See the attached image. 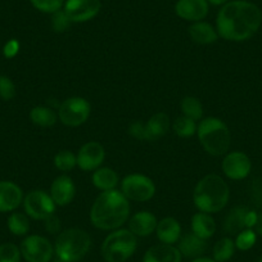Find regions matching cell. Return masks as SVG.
<instances>
[{
    "instance_id": "cell-43",
    "label": "cell",
    "mask_w": 262,
    "mask_h": 262,
    "mask_svg": "<svg viewBox=\"0 0 262 262\" xmlns=\"http://www.w3.org/2000/svg\"><path fill=\"white\" fill-rule=\"evenodd\" d=\"M191 262H216L213 258H210V257H198V258L193 259Z\"/></svg>"
},
{
    "instance_id": "cell-37",
    "label": "cell",
    "mask_w": 262,
    "mask_h": 262,
    "mask_svg": "<svg viewBox=\"0 0 262 262\" xmlns=\"http://www.w3.org/2000/svg\"><path fill=\"white\" fill-rule=\"evenodd\" d=\"M128 134L138 140H145V125L140 121H134L128 126Z\"/></svg>"
},
{
    "instance_id": "cell-12",
    "label": "cell",
    "mask_w": 262,
    "mask_h": 262,
    "mask_svg": "<svg viewBox=\"0 0 262 262\" xmlns=\"http://www.w3.org/2000/svg\"><path fill=\"white\" fill-rule=\"evenodd\" d=\"M223 172L231 180H243L249 175L252 168L251 160L243 152L226 153L221 163Z\"/></svg>"
},
{
    "instance_id": "cell-18",
    "label": "cell",
    "mask_w": 262,
    "mask_h": 262,
    "mask_svg": "<svg viewBox=\"0 0 262 262\" xmlns=\"http://www.w3.org/2000/svg\"><path fill=\"white\" fill-rule=\"evenodd\" d=\"M180 251L172 244H157L148 249L143 257V262H181Z\"/></svg>"
},
{
    "instance_id": "cell-14",
    "label": "cell",
    "mask_w": 262,
    "mask_h": 262,
    "mask_svg": "<svg viewBox=\"0 0 262 262\" xmlns=\"http://www.w3.org/2000/svg\"><path fill=\"white\" fill-rule=\"evenodd\" d=\"M210 11L207 0H178L175 4V13L181 19L189 22L203 21Z\"/></svg>"
},
{
    "instance_id": "cell-6",
    "label": "cell",
    "mask_w": 262,
    "mask_h": 262,
    "mask_svg": "<svg viewBox=\"0 0 262 262\" xmlns=\"http://www.w3.org/2000/svg\"><path fill=\"white\" fill-rule=\"evenodd\" d=\"M137 247V235L128 229L120 228L105 236L100 253L105 262H126L135 253Z\"/></svg>"
},
{
    "instance_id": "cell-36",
    "label": "cell",
    "mask_w": 262,
    "mask_h": 262,
    "mask_svg": "<svg viewBox=\"0 0 262 262\" xmlns=\"http://www.w3.org/2000/svg\"><path fill=\"white\" fill-rule=\"evenodd\" d=\"M16 97V85L8 76H0V98L6 102Z\"/></svg>"
},
{
    "instance_id": "cell-22",
    "label": "cell",
    "mask_w": 262,
    "mask_h": 262,
    "mask_svg": "<svg viewBox=\"0 0 262 262\" xmlns=\"http://www.w3.org/2000/svg\"><path fill=\"white\" fill-rule=\"evenodd\" d=\"M189 36L194 42L201 45H208L219 39L217 30L211 24L205 21L193 22L188 29Z\"/></svg>"
},
{
    "instance_id": "cell-31",
    "label": "cell",
    "mask_w": 262,
    "mask_h": 262,
    "mask_svg": "<svg viewBox=\"0 0 262 262\" xmlns=\"http://www.w3.org/2000/svg\"><path fill=\"white\" fill-rule=\"evenodd\" d=\"M54 166L62 172H69L75 166H77L76 155L71 150H60L54 156Z\"/></svg>"
},
{
    "instance_id": "cell-39",
    "label": "cell",
    "mask_w": 262,
    "mask_h": 262,
    "mask_svg": "<svg viewBox=\"0 0 262 262\" xmlns=\"http://www.w3.org/2000/svg\"><path fill=\"white\" fill-rule=\"evenodd\" d=\"M18 52H19V42H18V40H16V39H12V40H9V41H7L6 45H4V48H3L4 57L8 58V59L16 57V55L18 54Z\"/></svg>"
},
{
    "instance_id": "cell-27",
    "label": "cell",
    "mask_w": 262,
    "mask_h": 262,
    "mask_svg": "<svg viewBox=\"0 0 262 262\" xmlns=\"http://www.w3.org/2000/svg\"><path fill=\"white\" fill-rule=\"evenodd\" d=\"M235 243L231 238L225 236V238H221L220 241L216 242V244L213 246V259L216 262H226L234 256L235 253Z\"/></svg>"
},
{
    "instance_id": "cell-2",
    "label": "cell",
    "mask_w": 262,
    "mask_h": 262,
    "mask_svg": "<svg viewBox=\"0 0 262 262\" xmlns=\"http://www.w3.org/2000/svg\"><path fill=\"white\" fill-rule=\"evenodd\" d=\"M130 219V203L120 190L102 191L90 210V221L97 229L113 231Z\"/></svg>"
},
{
    "instance_id": "cell-17",
    "label": "cell",
    "mask_w": 262,
    "mask_h": 262,
    "mask_svg": "<svg viewBox=\"0 0 262 262\" xmlns=\"http://www.w3.org/2000/svg\"><path fill=\"white\" fill-rule=\"evenodd\" d=\"M157 217L149 211H139L128 219V230L137 236H149L157 228Z\"/></svg>"
},
{
    "instance_id": "cell-16",
    "label": "cell",
    "mask_w": 262,
    "mask_h": 262,
    "mask_svg": "<svg viewBox=\"0 0 262 262\" xmlns=\"http://www.w3.org/2000/svg\"><path fill=\"white\" fill-rule=\"evenodd\" d=\"M24 202V191L13 181H0V212H13Z\"/></svg>"
},
{
    "instance_id": "cell-34",
    "label": "cell",
    "mask_w": 262,
    "mask_h": 262,
    "mask_svg": "<svg viewBox=\"0 0 262 262\" xmlns=\"http://www.w3.org/2000/svg\"><path fill=\"white\" fill-rule=\"evenodd\" d=\"M21 257V249L16 244H0V262H19Z\"/></svg>"
},
{
    "instance_id": "cell-11",
    "label": "cell",
    "mask_w": 262,
    "mask_h": 262,
    "mask_svg": "<svg viewBox=\"0 0 262 262\" xmlns=\"http://www.w3.org/2000/svg\"><path fill=\"white\" fill-rule=\"evenodd\" d=\"M102 9L100 0H66L63 11L72 24H82L92 21Z\"/></svg>"
},
{
    "instance_id": "cell-35",
    "label": "cell",
    "mask_w": 262,
    "mask_h": 262,
    "mask_svg": "<svg viewBox=\"0 0 262 262\" xmlns=\"http://www.w3.org/2000/svg\"><path fill=\"white\" fill-rule=\"evenodd\" d=\"M71 19L69 18V16L66 14V12L63 9L55 12L52 14V27L55 32H64L70 29L71 26Z\"/></svg>"
},
{
    "instance_id": "cell-4",
    "label": "cell",
    "mask_w": 262,
    "mask_h": 262,
    "mask_svg": "<svg viewBox=\"0 0 262 262\" xmlns=\"http://www.w3.org/2000/svg\"><path fill=\"white\" fill-rule=\"evenodd\" d=\"M196 135L203 149L210 156H225L230 148L231 135L228 125L217 117L201 120L196 127Z\"/></svg>"
},
{
    "instance_id": "cell-26",
    "label": "cell",
    "mask_w": 262,
    "mask_h": 262,
    "mask_svg": "<svg viewBox=\"0 0 262 262\" xmlns=\"http://www.w3.org/2000/svg\"><path fill=\"white\" fill-rule=\"evenodd\" d=\"M248 210L244 207H235L229 212L224 221V230L228 234H238L246 229V215Z\"/></svg>"
},
{
    "instance_id": "cell-21",
    "label": "cell",
    "mask_w": 262,
    "mask_h": 262,
    "mask_svg": "<svg viewBox=\"0 0 262 262\" xmlns=\"http://www.w3.org/2000/svg\"><path fill=\"white\" fill-rule=\"evenodd\" d=\"M156 234L161 243L163 244H175L181 238V225L176 219L165 217L157 223Z\"/></svg>"
},
{
    "instance_id": "cell-44",
    "label": "cell",
    "mask_w": 262,
    "mask_h": 262,
    "mask_svg": "<svg viewBox=\"0 0 262 262\" xmlns=\"http://www.w3.org/2000/svg\"><path fill=\"white\" fill-rule=\"evenodd\" d=\"M259 262H262V259H261V261H259Z\"/></svg>"
},
{
    "instance_id": "cell-9",
    "label": "cell",
    "mask_w": 262,
    "mask_h": 262,
    "mask_svg": "<svg viewBox=\"0 0 262 262\" xmlns=\"http://www.w3.org/2000/svg\"><path fill=\"white\" fill-rule=\"evenodd\" d=\"M25 213L34 220H42L55 213V203L53 202L49 193L44 190H31L24 196Z\"/></svg>"
},
{
    "instance_id": "cell-5",
    "label": "cell",
    "mask_w": 262,
    "mask_h": 262,
    "mask_svg": "<svg viewBox=\"0 0 262 262\" xmlns=\"http://www.w3.org/2000/svg\"><path fill=\"white\" fill-rule=\"evenodd\" d=\"M92 247V238L79 228L66 229L58 234L54 243V253L62 262L81 261Z\"/></svg>"
},
{
    "instance_id": "cell-33",
    "label": "cell",
    "mask_w": 262,
    "mask_h": 262,
    "mask_svg": "<svg viewBox=\"0 0 262 262\" xmlns=\"http://www.w3.org/2000/svg\"><path fill=\"white\" fill-rule=\"evenodd\" d=\"M257 235L252 229H244L241 233L236 234V238L234 241L235 247L239 251H248L256 243Z\"/></svg>"
},
{
    "instance_id": "cell-19",
    "label": "cell",
    "mask_w": 262,
    "mask_h": 262,
    "mask_svg": "<svg viewBox=\"0 0 262 262\" xmlns=\"http://www.w3.org/2000/svg\"><path fill=\"white\" fill-rule=\"evenodd\" d=\"M178 243V249L180 251L181 256L186 258L195 259L198 257H202L203 253L207 251V241L196 236L193 233H188L181 236Z\"/></svg>"
},
{
    "instance_id": "cell-20",
    "label": "cell",
    "mask_w": 262,
    "mask_h": 262,
    "mask_svg": "<svg viewBox=\"0 0 262 262\" xmlns=\"http://www.w3.org/2000/svg\"><path fill=\"white\" fill-rule=\"evenodd\" d=\"M145 125V140L156 142L168 133L171 127V120L165 112H158L153 115Z\"/></svg>"
},
{
    "instance_id": "cell-15",
    "label": "cell",
    "mask_w": 262,
    "mask_h": 262,
    "mask_svg": "<svg viewBox=\"0 0 262 262\" xmlns=\"http://www.w3.org/2000/svg\"><path fill=\"white\" fill-rule=\"evenodd\" d=\"M50 196L58 207H64L74 201L76 186L74 180L67 175H60L54 179L50 185Z\"/></svg>"
},
{
    "instance_id": "cell-41",
    "label": "cell",
    "mask_w": 262,
    "mask_h": 262,
    "mask_svg": "<svg viewBox=\"0 0 262 262\" xmlns=\"http://www.w3.org/2000/svg\"><path fill=\"white\" fill-rule=\"evenodd\" d=\"M254 226H256L257 233H258L259 235H262V215H258V217H257V223Z\"/></svg>"
},
{
    "instance_id": "cell-38",
    "label": "cell",
    "mask_w": 262,
    "mask_h": 262,
    "mask_svg": "<svg viewBox=\"0 0 262 262\" xmlns=\"http://www.w3.org/2000/svg\"><path fill=\"white\" fill-rule=\"evenodd\" d=\"M44 228L49 234H59L60 233V220L55 215L49 216L44 220Z\"/></svg>"
},
{
    "instance_id": "cell-23",
    "label": "cell",
    "mask_w": 262,
    "mask_h": 262,
    "mask_svg": "<svg viewBox=\"0 0 262 262\" xmlns=\"http://www.w3.org/2000/svg\"><path fill=\"white\" fill-rule=\"evenodd\" d=\"M216 231V223L215 219L211 216V213L206 212H196L191 217V233L195 234L200 238L208 239L213 236Z\"/></svg>"
},
{
    "instance_id": "cell-13",
    "label": "cell",
    "mask_w": 262,
    "mask_h": 262,
    "mask_svg": "<svg viewBox=\"0 0 262 262\" xmlns=\"http://www.w3.org/2000/svg\"><path fill=\"white\" fill-rule=\"evenodd\" d=\"M105 158V150L100 143L88 142L76 155L77 166L82 171H95L102 166Z\"/></svg>"
},
{
    "instance_id": "cell-28",
    "label": "cell",
    "mask_w": 262,
    "mask_h": 262,
    "mask_svg": "<svg viewBox=\"0 0 262 262\" xmlns=\"http://www.w3.org/2000/svg\"><path fill=\"white\" fill-rule=\"evenodd\" d=\"M7 225H8L9 231H11L13 235H26L30 230L29 216H27L26 213L22 212L11 213V216L8 217V221H7Z\"/></svg>"
},
{
    "instance_id": "cell-30",
    "label": "cell",
    "mask_w": 262,
    "mask_h": 262,
    "mask_svg": "<svg viewBox=\"0 0 262 262\" xmlns=\"http://www.w3.org/2000/svg\"><path fill=\"white\" fill-rule=\"evenodd\" d=\"M196 123L191 118L180 116L176 118L172 123V130L178 137L180 138H190L196 133Z\"/></svg>"
},
{
    "instance_id": "cell-3",
    "label": "cell",
    "mask_w": 262,
    "mask_h": 262,
    "mask_svg": "<svg viewBox=\"0 0 262 262\" xmlns=\"http://www.w3.org/2000/svg\"><path fill=\"white\" fill-rule=\"evenodd\" d=\"M230 198L226 181L216 173L203 176L193 191V202L201 212L217 213L224 210Z\"/></svg>"
},
{
    "instance_id": "cell-25",
    "label": "cell",
    "mask_w": 262,
    "mask_h": 262,
    "mask_svg": "<svg viewBox=\"0 0 262 262\" xmlns=\"http://www.w3.org/2000/svg\"><path fill=\"white\" fill-rule=\"evenodd\" d=\"M30 120L40 127H52L58 120V113L52 107L37 105L30 111Z\"/></svg>"
},
{
    "instance_id": "cell-40",
    "label": "cell",
    "mask_w": 262,
    "mask_h": 262,
    "mask_svg": "<svg viewBox=\"0 0 262 262\" xmlns=\"http://www.w3.org/2000/svg\"><path fill=\"white\" fill-rule=\"evenodd\" d=\"M257 217H258V215H257L256 212H253V211H248L246 215V228L247 229L253 228L257 223Z\"/></svg>"
},
{
    "instance_id": "cell-24",
    "label": "cell",
    "mask_w": 262,
    "mask_h": 262,
    "mask_svg": "<svg viewBox=\"0 0 262 262\" xmlns=\"http://www.w3.org/2000/svg\"><path fill=\"white\" fill-rule=\"evenodd\" d=\"M92 180L95 188L102 191H108L116 189L118 184V175L112 168L99 167L93 172Z\"/></svg>"
},
{
    "instance_id": "cell-29",
    "label": "cell",
    "mask_w": 262,
    "mask_h": 262,
    "mask_svg": "<svg viewBox=\"0 0 262 262\" xmlns=\"http://www.w3.org/2000/svg\"><path fill=\"white\" fill-rule=\"evenodd\" d=\"M181 112L185 117L193 121H201L203 117V105L201 100L195 97H185L180 103Z\"/></svg>"
},
{
    "instance_id": "cell-42",
    "label": "cell",
    "mask_w": 262,
    "mask_h": 262,
    "mask_svg": "<svg viewBox=\"0 0 262 262\" xmlns=\"http://www.w3.org/2000/svg\"><path fill=\"white\" fill-rule=\"evenodd\" d=\"M207 2L212 6H224V4L229 3L230 0H207Z\"/></svg>"
},
{
    "instance_id": "cell-1",
    "label": "cell",
    "mask_w": 262,
    "mask_h": 262,
    "mask_svg": "<svg viewBox=\"0 0 262 262\" xmlns=\"http://www.w3.org/2000/svg\"><path fill=\"white\" fill-rule=\"evenodd\" d=\"M262 12L256 4L247 0H230L221 6L216 17L219 36L228 41H244L258 31Z\"/></svg>"
},
{
    "instance_id": "cell-7",
    "label": "cell",
    "mask_w": 262,
    "mask_h": 262,
    "mask_svg": "<svg viewBox=\"0 0 262 262\" xmlns=\"http://www.w3.org/2000/svg\"><path fill=\"white\" fill-rule=\"evenodd\" d=\"M92 107L85 98L72 97L63 100L58 107V118L63 125L77 127L84 125L90 117Z\"/></svg>"
},
{
    "instance_id": "cell-32",
    "label": "cell",
    "mask_w": 262,
    "mask_h": 262,
    "mask_svg": "<svg viewBox=\"0 0 262 262\" xmlns=\"http://www.w3.org/2000/svg\"><path fill=\"white\" fill-rule=\"evenodd\" d=\"M30 2L32 7L39 12L53 14L63 8L66 0H30Z\"/></svg>"
},
{
    "instance_id": "cell-10",
    "label": "cell",
    "mask_w": 262,
    "mask_h": 262,
    "mask_svg": "<svg viewBox=\"0 0 262 262\" xmlns=\"http://www.w3.org/2000/svg\"><path fill=\"white\" fill-rule=\"evenodd\" d=\"M21 254L27 262H50L54 254V246L42 235H29L22 241Z\"/></svg>"
},
{
    "instance_id": "cell-8",
    "label": "cell",
    "mask_w": 262,
    "mask_h": 262,
    "mask_svg": "<svg viewBox=\"0 0 262 262\" xmlns=\"http://www.w3.org/2000/svg\"><path fill=\"white\" fill-rule=\"evenodd\" d=\"M121 193L133 202H148L156 194V185L152 179L142 173H131L123 178Z\"/></svg>"
}]
</instances>
